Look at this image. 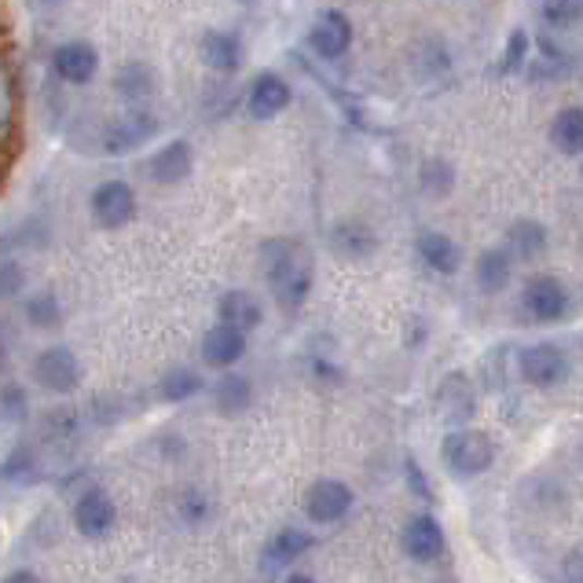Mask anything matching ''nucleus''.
I'll list each match as a JSON object with an SVG mask.
<instances>
[{"mask_svg":"<svg viewBox=\"0 0 583 583\" xmlns=\"http://www.w3.org/2000/svg\"><path fill=\"white\" fill-rule=\"evenodd\" d=\"M260 260H265V279L271 297L283 308H301L313 290V257L305 254V246L294 239H271L260 246Z\"/></svg>","mask_w":583,"mask_h":583,"instance_id":"nucleus-1","label":"nucleus"},{"mask_svg":"<svg viewBox=\"0 0 583 583\" xmlns=\"http://www.w3.org/2000/svg\"><path fill=\"white\" fill-rule=\"evenodd\" d=\"M440 456H445V466L456 477H477V474H485L491 466V459H496V445H491V437L481 434V429H451L445 437Z\"/></svg>","mask_w":583,"mask_h":583,"instance_id":"nucleus-2","label":"nucleus"},{"mask_svg":"<svg viewBox=\"0 0 583 583\" xmlns=\"http://www.w3.org/2000/svg\"><path fill=\"white\" fill-rule=\"evenodd\" d=\"M29 378H34V386H41L45 393L70 397L77 386H82V360H77L74 349H66V345H48L34 356Z\"/></svg>","mask_w":583,"mask_h":583,"instance_id":"nucleus-3","label":"nucleus"},{"mask_svg":"<svg viewBox=\"0 0 583 583\" xmlns=\"http://www.w3.org/2000/svg\"><path fill=\"white\" fill-rule=\"evenodd\" d=\"M353 488L338 477H319L305 491V514L313 525H338L353 510Z\"/></svg>","mask_w":583,"mask_h":583,"instance_id":"nucleus-4","label":"nucleus"},{"mask_svg":"<svg viewBox=\"0 0 583 583\" xmlns=\"http://www.w3.org/2000/svg\"><path fill=\"white\" fill-rule=\"evenodd\" d=\"M70 521H74V529L82 532L85 539H104L118 525V507H114V499H110L104 488L93 485V488H85L82 496L74 499Z\"/></svg>","mask_w":583,"mask_h":583,"instance_id":"nucleus-5","label":"nucleus"},{"mask_svg":"<svg viewBox=\"0 0 583 583\" xmlns=\"http://www.w3.org/2000/svg\"><path fill=\"white\" fill-rule=\"evenodd\" d=\"M88 209H93V220L99 228L118 231L136 217V191L129 187L125 180H104V184L93 191Z\"/></svg>","mask_w":583,"mask_h":583,"instance_id":"nucleus-6","label":"nucleus"},{"mask_svg":"<svg viewBox=\"0 0 583 583\" xmlns=\"http://www.w3.org/2000/svg\"><path fill=\"white\" fill-rule=\"evenodd\" d=\"M246 349H250V335H243V330H235V327L214 324L203 338V364L224 375V371H235L243 364Z\"/></svg>","mask_w":583,"mask_h":583,"instance_id":"nucleus-7","label":"nucleus"},{"mask_svg":"<svg viewBox=\"0 0 583 583\" xmlns=\"http://www.w3.org/2000/svg\"><path fill=\"white\" fill-rule=\"evenodd\" d=\"M155 133H158V122L147 110H129V114L114 118V122L104 129V147H107V155H129V150H136L139 144H147Z\"/></svg>","mask_w":583,"mask_h":583,"instance_id":"nucleus-8","label":"nucleus"},{"mask_svg":"<svg viewBox=\"0 0 583 583\" xmlns=\"http://www.w3.org/2000/svg\"><path fill=\"white\" fill-rule=\"evenodd\" d=\"M191 169H195V155H191L187 139H169V144L158 147L155 155H150V162H147L150 180H155V184H162V187L184 184V180L191 177Z\"/></svg>","mask_w":583,"mask_h":583,"instance_id":"nucleus-9","label":"nucleus"},{"mask_svg":"<svg viewBox=\"0 0 583 583\" xmlns=\"http://www.w3.org/2000/svg\"><path fill=\"white\" fill-rule=\"evenodd\" d=\"M308 550H313V532L290 525L283 532H276V536L268 539V547L260 550V572H265V576H276V572L294 566V561L301 555H308Z\"/></svg>","mask_w":583,"mask_h":583,"instance_id":"nucleus-10","label":"nucleus"},{"mask_svg":"<svg viewBox=\"0 0 583 583\" xmlns=\"http://www.w3.org/2000/svg\"><path fill=\"white\" fill-rule=\"evenodd\" d=\"M525 308L532 319H539V324H555V319L566 316L569 294L555 276H536L525 287Z\"/></svg>","mask_w":583,"mask_h":583,"instance_id":"nucleus-11","label":"nucleus"},{"mask_svg":"<svg viewBox=\"0 0 583 583\" xmlns=\"http://www.w3.org/2000/svg\"><path fill=\"white\" fill-rule=\"evenodd\" d=\"M260 319H265V305H260V297L250 294V290H224V294L217 297V324L250 335V330L260 327Z\"/></svg>","mask_w":583,"mask_h":583,"instance_id":"nucleus-12","label":"nucleus"},{"mask_svg":"<svg viewBox=\"0 0 583 583\" xmlns=\"http://www.w3.org/2000/svg\"><path fill=\"white\" fill-rule=\"evenodd\" d=\"M400 543H404V555L408 558L437 561L440 555H445V529H440L437 518L418 514V518H411L408 525H404V536H400Z\"/></svg>","mask_w":583,"mask_h":583,"instance_id":"nucleus-13","label":"nucleus"},{"mask_svg":"<svg viewBox=\"0 0 583 583\" xmlns=\"http://www.w3.org/2000/svg\"><path fill=\"white\" fill-rule=\"evenodd\" d=\"M521 375L532 386H558L561 378L569 375V364H566V353H561L558 345H532L521 353Z\"/></svg>","mask_w":583,"mask_h":583,"instance_id":"nucleus-14","label":"nucleus"},{"mask_svg":"<svg viewBox=\"0 0 583 583\" xmlns=\"http://www.w3.org/2000/svg\"><path fill=\"white\" fill-rule=\"evenodd\" d=\"M209 400H214L217 415L239 418V415H246L250 404H254V386H250V378L239 375V371H224V375L209 386Z\"/></svg>","mask_w":583,"mask_h":583,"instance_id":"nucleus-15","label":"nucleus"},{"mask_svg":"<svg viewBox=\"0 0 583 583\" xmlns=\"http://www.w3.org/2000/svg\"><path fill=\"white\" fill-rule=\"evenodd\" d=\"M246 107L250 114L257 118V122H268V118L283 114L290 107V85L283 82L279 74H257L254 85H250V96H246Z\"/></svg>","mask_w":583,"mask_h":583,"instance_id":"nucleus-16","label":"nucleus"},{"mask_svg":"<svg viewBox=\"0 0 583 583\" xmlns=\"http://www.w3.org/2000/svg\"><path fill=\"white\" fill-rule=\"evenodd\" d=\"M52 66H56V74L63 77V82H70V85H85V82H93V77H96L99 56H96V48H93V45H85V41H70V45H59V48H56Z\"/></svg>","mask_w":583,"mask_h":583,"instance_id":"nucleus-17","label":"nucleus"},{"mask_svg":"<svg viewBox=\"0 0 583 583\" xmlns=\"http://www.w3.org/2000/svg\"><path fill=\"white\" fill-rule=\"evenodd\" d=\"M349 41H353V26H349V19L341 12H324L313 26V34H308V48L319 59H338L349 48Z\"/></svg>","mask_w":583,"mask_h":583,"instance_id":"nucleus-18","label":"nucleus"},{"mask_svg":"<svg viewBox=\"0 0 583 583\" xmlns=\"http://www.w3.org/2000/svg\"><path fill=\"white\" fill-rule=\"evenodd\" d=\"M198 52H203V63L217 70V74H235L243 66V41L231 29H209L203 45H198Z\"/></svg>","mask_w":583,"mask_h":583,"instance_id":"nucleus-19","label":"nucleus"},{"mask_svg":"<svg viewBox=\"0 0 583 583\" xmlns=\"http://www.w3.org/2000/svg\"><path fill=\"white\" fill-rule=\"evenodd\" d=\"M0 481L4 485H37L41 481V456H37L34 445H15L0 459Z\"/></svg>","mask_w":583,"mask_h":583,"instance_id":"nucleus-20","label":"nucleus"},{"mask_svg":"<svg viewBox=\"0 0 583 583\" xmlns=\"http://www.w3.org/2000/svg\"><path fill=\"white\" fill-rule=\"evenodd\" d=\"M206 389V378L203 371L195 367H169L162 381H158V400H166V404H184V400L198 397Z\"/></svg>","mask_w":583,"mask_h":583,"instance_id":"nucleus-21","label":"nucleus"},{"mask_svg":"<svg viewBox=\"0 0 583 583\" xmlns=\"http://www.w3.org/2000/svg\"><path fill=\"white\" fill-rule=\"evenodd\" d=\"M418 257L426 260V268L440 271V276H451V271H459V246L451 243L448 235H440V231H422L418 235Z\"/></svg>","mask_w":583,"mask_h":583,"instance_id":"nucleus-22","label":"nucleus"},{"mask_svg":"<svg viewBox=\"0 0 583 583\" xmlns=\"http://www.w3.org/2000/svg\"><path fill=\"white\" fill-rule=\"evenodd\" d=\"M23 319L29 330H59L63 327V305L52 290H37L23 297Z\"/></svg>","mask_w":583,"mask_h":583,"instance_id":"nucleus-23","label":"nucleus"},{"mask_svg":"<svg viewBox=\"0 0 583 583\" xmlns=\"http://www.w3.org/2000/svg\"><path fill=\"white\" fill-rule=\"evenodd\" d=\"M114 88L118 96L129 99V104H144V99H150V93H155V74H150L147 63H125L122 70H118L114 77Z\"/></svg>","mask_w":583,"mask_h":583,"instance_id":"nucleus-24","label":"nucleus"},{"mask_svg":"<svg viewBox=\"0 0 583 583\" xmlns=\"http://www.w3.org/2000/svg\"><path fill=\"white\" fill-rule=\"evenodd\" d=\"M330 243L341 257H367L371 250H375V231L364 228V224H353V220H345V224L335 228V235H330Z\"/></svg>","mask_w":583,"mask_h":583,"instance_id":"nucleus-25","label":"nucleus"},{"mask_svg":"<svg viewBox=\"0 0 583 583\" xmlns=\"http://www.w3.org/2000/svg\"><path fill=\"white\" fill-rule=\"evenodd\" d=\"M477 283L488 294H499L502 287L510 283V254L507 250H485L477 257Z\"/></svg>","mask_w":583,"mask_h":583,"instance_id":"nucleus-26","label":"nucleus"},{"mask_svg":"<svg viewBox=\"0 0 583 583\" xmlns=\"http://www.w3.org/2000/svg\"><path fill=\"white\" fill-rule=\"evenodd\" d=\"M550 139H555V147L566 150V155H580L583 150V110H576V107L561 110L555 118V125H550Z\"/></svg>","mask_w":583,"mask_h":583,"instance_id":"nucleus-27","label":"nucleus"},{"mask_svg":"<svg viewBox=\"0 0 583 583\" xmlns=\"http://www.w3.org/2000/svg\"><path fill=\"white\" fill-rule=\"evenodd\" d=\"M543 246H547V231H543L536 220H518V224L510 228V254L532 260L543 254Z\"/></svg>","mask_w":583,"mask_h":583,"instance_id":"nucleus-28","label":"nucleus"},{"mask_svg":"<svg viewBox=\"0 0 583 583\" xmlns=\"http://www.w3.org/2000/svg\"><path fill=\"white\" fill-rule=\"evenodd\" d=\"M440 411H445L448 418H466L470 411H474V397H470L466 381H462L459 375H451L445 386H440Z\"/></svg>","mask_w":583,"mask_h":583,"instance_id":"nucleus-29","label":"nucleus"},{"mask_svg":"<svg viewBox=\"0 0 583 583\" xmlns=\"http://www.w3.org/2000/svg\"><path fill=\"white\" fill-rule=\"evenodd\" d=\"M0 415L8 422H26L29 418V393L19 381H4L0 386Z\"/></svg>","mask_w":583,"mask_h":583,"instance_id":"nucleus-30","label":"nucleus"},{"mask_svg":"<svg viewBox=\"0 0 583 583\" xmlns=\"http://www.w3.org/2000/svg\"><path fill=\"white\" fill-rule=\"evenodd\" d=\"M451 184H456V173H451L448 162H440V158H429V162L422 166V191H426V195H434V198L448 195Z\"/></svg>","mask_w":583,"mask_h":583,"instance_id":"nucleus-31","label":"nucleus"},{"mask_svg":"<svg viewBox=\"0 0 583 583\" xmlns=\"http://www.w3.org/2000/svg\"><path fill=\"white\" fill-rule=\"evenodd\" d=\"M26 294V268L19 260H0V301H15Z\"/></svg>","mask_w":583,"mask_h":583,"instance_id":"nucleus-32","label":"nucleus"},{"mask_svg":"<svg viewBox=\"0 0 583 583\" xmlns=\"http://www.w3.org/2000/svg\"><path fill=\"white\" fill-rule=\"evenodd\" d=\"M543 15L555 26H569L583 15V0H543Z\"/></svg>","mask_w":583,"mask_h":583,"instance_id":"nucleus-33","label":"nucleus"},{"mask_svg":"<svg viewBox=\"0 0 583 583\" xmlns=\"http://www.w3.org/2000/svg\"><path fill=\"white\" fill-rule=\"evenodd\" d=\"M180 518L187 521V525H203V521L209 518V499L203 496V491H184L180 496Z\"/></svg>","mask_w":583,"mask_h":583,"instance_id":"nucleus-34","label":"nucleus"},{"mask_svg":"<svg viewBox=\"0 0 583 583\" xmlns=\"http://www.w3.org/2000/svg\"><path fill=\"white\" fill-rule=\"evenodd\" d=\"M561 576H566V583H583V543L572 547L561 561Z\"/></svg>","mask_w":583,"mask_h":583,"instance_id":"nucleus-35","label":"nucleus"},{"mask_svg":"<svg viewBox=\"0 0 583 583\" xmlns=\"http://www.w3.org/2000/svg\"><path fill=\"white\" fill-rule=\"evenodd\" d=\"M525 52H529V34H518L510 37V48H507V63H502V70H518L521 66V59H525Z\"/></svg>","mask_w":583,"mask_h":583,"instance_id":"nucleus-36","label":"nucleus"},{"mask_svg":"<svg viewBox=\"0 0 583 583\" xmlns=\"http://www.w3.org/2000/svg\"><path fill=\"white\" fill-rule=\"evenodd\" d=\"M408 485L415 488L422 499H429V488H426V481H422V470L415 459H408Z\"/></svg>","mask_w":583,"mask_h":583,"instance_id":"nucleus-37","label":"nucleus"},{"mask_svg":"<svg viewBox=\"0 0 583 583\" xmlns=\"http://www.w3.org/2000/svg\"><path fill=\"white\" fill-rule=\"evenodd\" d=\"M0 583H45V580L37 576L34 569H12V572H8V576L0 580Z\"/></svg>","mask_w":583,"mask_h":583,"instance_id":"nucleus-38","label":"nucleus"},{"mask_svg":"<svg viewBox=\"0 0 583 583\" xmlns=\"http://www.w3.org/2000/svg\"><path fill=\"white\" fill-rule=\"evenodd\" d=\"M8 364H12V349H8V330H4V324H0V371H4Z\"/></svg>","mask_w":583,"mask_h":583,"instance_id":"nucleus-39","label":"nucleus"},{"mask_svg":"<svg viewBox=\"0 0 583 583\" xmlns=\"http://www.w3.org/2000/svg\"><path fill=\"white\" fill-rule=\"evenodd\" d=\"M8 122V96H4V85H0V129Z\"/></svg>","mask_w":583,"mask_h":583,"instance_id":"nucleus-40","label":"nucleus"},{"mask_svg":"<svg viewBox=\"0 0 583 583\" xmlns=\"http://www.w3.org/2000/svg\"><path fill=\"white\" fill-rule=\"evenodd\" d=\"M283 583H316V580L308 576V572H290V576H287Z\"/></svg>","mask_w":583,"mask_h":583,"instance_id":"nucleus-41","label":"nucleus"},{"mask_svg":"<svg viewBox=\"0 0 583 583\" xmlns=\"http://www.w3.org/2000/svg\"><path fill=\"white\" fill-rule=\"evenodd\" d=\"M239 4H250V0H239Z\"/></svg>","mask_w":583,"mask_h":583,"instance_id":"nucleus-42","label":"nucleus"}]
</instances>
